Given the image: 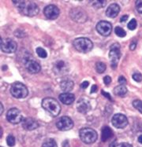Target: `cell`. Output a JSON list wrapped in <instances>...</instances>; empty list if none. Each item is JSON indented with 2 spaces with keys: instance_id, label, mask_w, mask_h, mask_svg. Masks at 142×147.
Segmentation results:
<instances>
[{
  "instance_id": "obj_1",
  "label": "cell",
  "mask_w": 142,
  "mask_h": 147,
  "mask_svg": "<svg viewBox=\"0 0 142 147\" xmlns=\"http://www.w3.org/2000/svg\"><path fill=\"white\" fill-rule=\"evenodd\" d=\"M14 4H15L17 8L23 15L28 17H34L38 14L39 11V6L36 3L30 1H14Z\"/></svg>"
},
{
  "instance_id": "obj_2",
  "label": "cell",
  "mask_w": 142,
  "mask_h": 147,
  "mask_svg": "<svg viewBox=\"0 0 142 147\" xmlns=\"http://www.w3.org/2000/svg\"><path fill=\"white\" fill-rule=\"evenodd\" d=\"M42 107L52 117H57L60 113L61 106L59 103L52 98H45L42 101Z\"/></svg>"
},
{
  "instance_id": "obj_3",
  "label": "cell",
  "mask_w": 142,
  "mask_h": 147,
  "mask_svg": "<svg viewBox=\"0 0 142 147\" xmlns=\"http://www.w3.org/2000/svg\"><path fill=\"white\" fill-rule=\"evenodd\" d=\"M73 46L81 53H88L93 47V43L90 39L85 37L77 38L73 41Z\"/></svg>"
},
{
  "instance_id": "obj_4",
  "label": "cell",
  "mask_w": 142,
  "mask_h": 147,
  "mask_svg": "<svg viewBox=\"0 0 142 147\" xmlns=\"http://www.w3.org/2000/svg\"><path fill=\"white\" fill-rule=\"evenodd\" d=\"M79 135H80V138L82 139V141L86 144L94 143L96 141L97 137H98L96 131L95 130L92 129V128H89V127L82 128L80 131Z\"/></svg>"
},
{
  "instance_id": "obj_5",
  "label": "cell",
  "mask_w": 142,
  "mask_h": 147,
  "mask_svg": "<svg viewBox=\"0 0 142 147\" xmlns=\"http://www.w3.org/2000/svg\"><path fill=\"white\" fill-rule=\"evenodd\" d=\"M10 93L16 98H24L28 96L29 90L23 84L15 82L10 87Z\"/></svg>"
},
{
  "instance_id": "obj_6",
  "label": "cell",
  "mask_w": 142,
  "mask_h": 147,
  "mask_svg": "<svg viewBox=\"0 0 142 147\" xmlns=\"http://www.w3.org/2000/svg\"><path fill=\"white\" fill-rule=\"evenodd\" d=\"M120 57H121L120 45L118 43H115L111 47V49L109 51V58H110L111 67L113 69H116Z\"/></svg>"
},
{
  "instance_id": "obj_7",
  "label": "cell",
  "mask_w": 142,
  "mask_h": 147,
  "mask_svg": "<svg viewBox=\"0 0 142 147\" xmlns=\"http://www.w3.org/2000/svg\"><path fill=\"white\" fill-rule=\"evenodd\" d=\"M17 48H18V45L14 40L10 38L1 39V49L3 52L7 54H12L17 51Z\"/></svg>"
},
{
  "instance_id": "obj_8",
  "label": "cell",
  "mask_w": 142,
  "mask_h": 147,
  "mask_svg": "<svg viewBox=\"0 0 142 147\" xmlns=\"http://www.w3.org/2000/svg\"><path fill=\"white\" fill-rule=\"evenodd\" d=\"M24 65L25 69H27V71L33 74H36L40 71L41 67L37 61L35 59H33L32 56L25 57L24 61Z\"/></svg>"
},
{
  "instance_id": "obj_9",
  "label": "cell",
  "mask_w": 142,
  "mask_h": 147,
  "mask_svg": "<svg viewBox=\"0 0 142 147\" xmlns=\"http://www.w3.org/2000/svg\"><path fill=\"white\" fill-rule=\"evenodd\" d=\"M6 119L12 124H18L23 120L21 111L18 109H10L6 113Z\"/></svg>"
},
{
  "instance_id": "obj_10",
  "label": "cell",
  "mask_w": 142,
  "mask_h": 147,
  "mask_svg": "<svg viewBox=\"0 0 142 147\" xmlns=\"http://www.w3.org/2000/svg\"><path fill=\"white\" fill-rule=\"evenodd\" d=\"M70 15V18H72L73 21H77L78 23H84L88 19V17L85 11L80 8H73L71 9Z\"/></svg>"
},
{
  "instance_id": "obj_11",
  "label": "cell",
  "mask_w": 142,
  "mask_h": 147,
  "mask_svg": "<svg viewBox=\"0 0 142 147\" xmlns=\"http://www.w3.org/2000/svg\"><path fill=\"white\" fill-rule=\"evenodd\" d=\"M111 123L113 126L116 127V128H124L128 125V120H127L126 117L123 114L121 113H117L115 114L112 117Z\"/></svg>"
},
{
  "instance_id": "obj_12",
  "label": "cell",
  "mask_w": 142,
  "mask_h": 147,
  "mask_svg": "<svg viewBox=\"0 0 142 147\" xmlns=\"http://www.w3.org/2000/svg\"><path fill=\"white\" fill-rule=\"evenodd\" d=\"M56 127L60 131H69L73 127V122L69 117H62L57 120Z\"/></svg>"
},
{
  "instance_id": "obj_13",
  "label": "cell",
  "mask_w": 142,
  "mask_h": 147,
  "mask_svg": "<svg viewBox=\"0 0 142 147\" xmlns=\"http://www.w3.org/2000/svg\"><path fill=\"white\" fill-rule=\"evenodd\" d=\"M96 30L100 35L103 36H107L111 35L112 32L111 24L106 21H101L96 24Z\"/></svg>"
},
{
  "instance_id": "obj_14",
  "label": "cell",
  "mask_w": 142,
  "mask_h": 147,
  "mask_svg": "<svg viewBox=\"0 0 142 147\" xmlns=\"http://www.w3.org/2000/svg\"><path fill=\"white\" fill-rule=\"evenodd\" d=\"M53 71L57 75H63L69 71V65L63 60L58 61L54 64Z\"/></svg>"
},
{
  "instance_id": "obj_15",
  "label": "cell",
  "mask_w": 142,
  "mask_h": 147,
  "mask_svg": "<svg viewBox=\"0 0 142 147\" xmlns=\"http://www.w3.org/2000/svg\"><path fill=\"white\" fill-rule=\"evenodd\" d=\"M43 13L48 19L54 20L59 15V9L54 5H48L43 9Z\"/></svg>"
},
{
  "instance_id": "obj_16",
  "label": "cell",
  "mask_w": 142,
  "mask_h": 147,
  "mask_svg": "<svg viewBox=\"0 0 142 147\" xmlns=\"http://www.w3.org/2000/svg\"><path fill=\"white\" fill-rule=\"evenodd\" d=\"M77 109L81 113H87L91 109L90 102L85 98H80L77 102Z\"/></svg>"
},
{
  "instance_id": "obj_17",
  "label": "cell",
  "mask_w": 142,
  "mask_h": 147,
  "mask_svg": "<svg viewBox=\"0 0 142 147\" xmlns=\"http://www.w3.org/2000/svg\"><path fill=\"white\" fill-rule=\"evenodd\" d=\"M22 126L24 129L28 131H33V130L36 129L39 127V123L36 120H34L33 118L27 117L22 120Z\"/></svg>"
},
{
  "instance_id": "obj_18",
  "label": "cell",
  "mask_w": 142,
  "mask_h": 147,
  "mask_svg": "<svg viewBox=\"0 0 142 147\" xmlns=\"http://www.w3.org/2000/svg\"><path fill=\"white\" fill-rule=\"evenodd\" d=\"M119 11H120V6L117 3H113L107 7L106 10V15L111 18H116Z\"/></svg>"
},
{
  "instance_id": "obj_19",
  "label": "cell",
  "mask_w": 142,
  "mask_h": 147,
  "mask_svg": "<svg viewBox=\"0 0 142 147\" xmlns=\"http://www.w3.org/2000/svg\"><path fill=\"white\" fill-rule=\"evenodd\" d=\"M58 98L65 105H71L74 102L75 97L70 92H64V93L61 94Z\"/></svg>"
},
{
  "instance_id": "obj_20",
  "label": "cell",
  "mask_w": 142,
  "mask_h": 147,
  "mask_svg": "<svg viewBox=\"0 0 142 147\" xmlns=\"http://www.w3.org/2000/svg\"><path fill=\"white\" fill-rule=\"evenodd\" d=\"M73 86H74V84L70 80H64L60 84L61 89L65 92H70V90H73Z\"/></svg>"
},
{
  "instance_id": "obj_21",
  "label": "cell",
  "mask_w": 142,
  "mask_h": 147,
  "mask_svg": "<svg viewBox=\"0 0 142 147\" xmlns=\"http://www.w3.org/2000/svg\"><path fill=\"white\" fill-rule=\"evenodd\" d=\"M113 136V131L111 127H109L108 126L103 127L102 129V141L106 142L108 140L109 138H111Z\"/></svg>"
},
{
  "instance_id": "obj_22",
  "label": "cell",
  "mask_w": 142,
  "mask_h": 147,
  "mask_svg": "<svg viewBox=\"0 0 142 147\" xmlns=\"http://www.w3.org/2000/svg\"><path fill=\"white\" fill-rule=\"evenodd\" d=\"M127 92H128V90L126 87H125V85H119L114 89L115 94L119 97H125L126 95Z\"/></svg>"
},
{
  "instance_id": "obj_23",
  "label": "cell",
  "mask_w": 142,
  "mask_h": 147,
  "mask_svg": "<svg viewBox=\"0 0 142 147\" xmlns=\"http://www.w3.org/2000/svg\"><path fill=\"white\" fill-rule=\"evenodd\" d=\"M42 147H58L56 142L54 141L52 138H49L48 140H46L42 145Z\"/></svg>"
},
{
  "instance_id": "obj_24",
  "label": "cell",
  "mask_w": 142,
  "mask_h": 147,
  "mask_svg": "<svg viewBox=\"0 0 142 147\" xmlns=\"http://www.w3.org/2000/svg\"><path fill=\"white\" fill-rule=\"evenodd\" d=\"M106 68V65L103 62H97L96 65V69L97 72H99V73H103L105 72Z\"/></svg>"
},
{
  "instance_id": "obj_25",
  "label": "cell",
  "mask_w": 142,
  "mask_h": 147,
  "mask_svg": "<svg viewBox=\"0 0 142 147\" xmlns=\"http://www.w3.org/2000/svg\"><path fill=\"white\" fill-rule=\"evenodd\" d=\"M36 51L37 55H38L39 57H41V58H46L47 56H48L47 51H46L44 49L41 48V47H38V48H36Z\"/></svg>"
},
{
  "instance_id": "obj_26",
  "label": "cell",
  "mask_w": 142,
  "mask_h": 147,
  "mask_svg": "<svg viewBox=\"0 0 142 147\" xmlns=\"http://www.w3.org/2000/svg\"><path fill=\"white\" fill-rule=\"evenodd\" d=\"M115 32L119 37H125L126 35V32H125V30L121 27H116L115 28Z\"/></svg>"
},
{
  "instance_id": "obj_27",
  "label": "cell",
  "mask_w": 142,
  "mask_h": 147,
  "mask_svg": "<svg viewBox=\"0 0 142 147\" xmlns=\"http://www.w3.org/2000/svg\"><path fill=\"white\" fill-rule=\"evenodd\" d=\"M133 105L134 108L142 113V101L141 100H134L133 102Z\"/></svg>"
},
{
  "instance_id": "obj_28",
  "label": "cell",
  "mask_w": 142,
  "mask_h": 147,
  "mask_svg": "<svg viewBox=\"0 0 142 147\" xmlns=\"http://www.w3.org/2000/svg\"><path fill=\"white\" fill-rule=\"evenodd\" d=\"M6 142H7V145L9 146H14L15 145V138H14V137L13 135H8L7 138H6Z\"/></svg>"
},
{
  "instance_id": "obj_29",
  "label": "cell",
  "mask_w": 142,
  "mask_h": 147,
  "mask_svg": "<svg viewBox=\"0 0 142 147\" xmlns=\"http://www.w3.org/2000/svg\"><path fill=\"white\" fill-rule=\"evenodd\" d=\"M137 24L136 20H135V19H132V20L129 22L127 27H128V28H129L130 30H134L137 28Z\"/></svg>"
},
{
  "instance_id": "obj_30",
  "label": "cell",
  "mask_w": 142,
  "mask_h": 147,
  "mask_svg": "<svg viewBox=\"0 0 142 147\" xmlns=\"http://www.w3.org/2000/svg\"><path fill=\"white\" fill-rule=\"evenodd\" d=\"M133 79L136 82L140 83L142 81V75L140 72H135L133 74Z\"/></svg>"
},
{
  "instance_id": "obj_31",
  "label": "cell",
  "mask_w": 142,
  "mask_h": 147,
  "mask_svg": "<svg viewBox=\"0 0 142 147\" xmlns=\"http://www.w3.org/2000/svg\"><path fill=\"white\" fill-rule=\"evenodd\" d=\"M104 2L103 1H95L92 3V5L95 8H97V9H99V8H102L103 7V5H104Z\"/></svg>"
},
{
  "instance_id": "obj_32",
  "label": "cell",
  "mask_w": 142,
  "mask_h": 147,
  "mask_svg": "<svg viewBox=\"0 0 142 147\" xmlns=\"http://www.w3.org/2000/svg\"><path fill=\"white\" fill-rule=\"evenodd\" d=\"M136 9L140 13H142V0H137V1Z\"/></svg>"
},
{
  "instance_id": "obj_33",
  "label": "cell",
  "mask_w": 142,
  "mask_h": 147,
  "mask_svg": "<svg viewBox=\"0 0 142 147\" xmlns=\"http://www.w3.org/2000/svg\"><path fill=\"white\" fill-rule=\"evenodd\" d=\"M103 82H104L105 85L108 86L109 84H111V78L109 76H106L105 77H103Z\"/></svg>"
},
{
  "instance_id": "obj_34",
  "label": "cell",
  "mask_w": 142,
  "mask_h": 147,
  "mask_svg": "<svg viewBox=\"0 0 142 147\" xmlns=\"http://www.w3.org/2000/svg\"><path fill=\"white\" fill-rule=\"evenodd\" d=\"M118 83L120 84V85H125V84H126V80L123 76H120L118 78Z\"/></svg>"
},
{
  "instance_id": "obj_35",
  "label": "cell",
  "mask_w": 142,
  "mask_h": 147,
  "mask_svg": "<svg viewBox=\"0 0 142 147\" xmlns=\"http://www.w3.org/2000/svg\"><path fill=\"white\" fill-rule=\"evenodd\" d=\"M88 85H89V82L84 81L82 84H81V87H82V89H86V88L88 87Z\"/></svg>"
},
{
  "instance_id": "obj_36",
  "label": "cell",
  "mask_w": 142,
  "mask_h": 147,
  "mask_svg": "<svg viewBox=\"0 0 142 147\" xmlns=\"http://www.w3.org/2000/svg\"><path fill=\"white\" fill-rule=\"evenodd\" d=\"M102 94H103V95L104 97H106L107 98L109 99L110 101H112V98L111 97V95L109 94V93H107V92H105V91H103V90H102Z\"/></svg>"
},
{
  "instance_id": "obj_37",
  "label": "cell",
  "mask_w": 142,
  "mask_h": 147,
  "mask_svg": "<svg viewBox=\"0 0 142 147\" xmlns=\"http://www.w3.org/2000/svg\"><path fill=\"white\" fill-rule=\"evenodd\" d=\"M118 147H133L132 145H130V143H127V142H122L121 144H119Z\"/></svg>"
},
{
  "instance_id": "obj_38",
  "label": "cell",
  "mask_w": 142,
  "mask_h": 147,
  "mask_svg": "<svg viewBox=\"0 0 142 147\" xmlns=\"http://www.w3.org/2000/svg\"><path fill=\"white\" fill-rule=\"evenodd\" d=\"M136 47H137L136 42H131V44H130V49L131 50V51H134V50H135V48H136Z\"/></svg>"
},
{
  "instance_id": "obj_39",
  "label": "cell",
  "mask_w": 142,
  "mask_h": 147,
  "mask_svg": "<svg viewBox=\"0 0 142 147\" xmlns=\"http://www.w3.org/2000/svg\"><path fill=\"white\" fill-rule=\"evenodd\" d=\"M97 86L96 85H93L92 87V88H91V93H93V92H96L97 91Z\"/></svg>"
},
{
  "instance_id": "obj_40",
  "label": "cell",
  "mask_w": 142,
  "mask_h": 147,
  "mask_svg": "<svg viewBox=\"0 0 142 147\" xmlns=\"http://www.w3.org/2000/svg\"><path fill=\"white\" fill-rule=\"evenodd\" d=\"M127 19H128V15H124L122 17L121 19H120V21L121 22H124V21H127Z\"/></svg>"
},
{
  "instance_id": "obj_41",
  "label": "cell",
  "mask_w": 142,
  "mask_h": 147,
  "mask_svg": "<svg viewBox=\"0 0 142 147\" xmlns=\"http://www.w3.org/2000/svg\"><path fill=\"white\" fill-rule=\"evenodd\" d=\"M117 146V143H116V141L113 142H111V144H110V147H116Z\"/></svg>"
},
{
  "instance_id": "obj_42",
  "label": "cell",
  "mask_w": 142,
  "mask_h": 147,
  "mask_svg": "<svg viewBox=\"0 0 142 147\" xmlns=\"http://www.w3.org/2000/svg\"><path fill=\"white\" fill-rule=\"evenodd\" d=\"M138 142H139L141 144H142V135H141L138 137Z\"/></svg>"
},
{
  "instance_id": "obj_43",
  "label": "cell",
  "mask_w": 142,
  "mask_h": 147,
  "mask_svg": "<svg viewBox=\"0 0 142 147\" xmlns=\"http://www.w3.org/2000/svg\"><path fill=\"white\" fill-rule=\"evenodd\" d=\"M3 113V103H1V114Z\"/></svg>"
}]
</instances>
